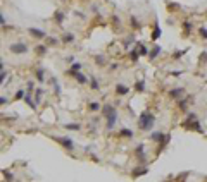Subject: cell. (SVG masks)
<instances>
[{
    "label": "cell",
    "mask_w": 207,
    "mask_h": 182,
    "mask_svg": "<svg viewBox=\"0 0 207 182\" xmlns=\"http://www.w3.org/2000/svg\"><path fill=\"white\" fill-rule=\"evenodd\" d=\"M181 127L186 129V131H195L198 134H204V129H202V126H200V122H198L197 115H195L193 112H190L188 115H186V119L181 122Z\"/></svg>",
    "instance_id": "6da1fadb"
},
{
    "label": "cell",
    "mask_w": 207,
    "mask_h": 182,
    "mask_svg": "<svg viewBox=\"0 0 207 182\" xmlns=\"http://www.w3.org/2000/svg\"><path fill=\"white\" fill-rule=\"evenodd\" d=\"M154 124H155V115L154 113H150L149 110L141 112V115L138 117V127H140L141 131H150L152 127H154Z\"/></svg>",
    "instance_id": "7a4b0ae2"
},
{
    "label": "cell",
    "mask_w": 207,
    "mask_h": 182,
    "mask_svg": "<svg viewBox=\"0 0 207 182\" xmlns=\"http://www.w3.org/2000/svg\"><path fill=\"white\" fill-rule=\"evenodd\" d=\"M9 50L12 53H16V55H24V53H28L30 50H28L26 43H21V41H18V43H10Z\"/></svg>",
    "instance_id": "3957f363"
},
{
    "label": "cell",
    "mask_w": 207,
    "mask_h": 182,
    "mask_svg": "<svg viewBox=\"0 0 207 182\" xmlns=\"http://www.w3.org/2000/svg\"><path fill=\"white\" fill-rule=\"evenodd\" d=\"M135 156H137V160L140 161L141 165L147 161V155H145V144H137V148H135Z\"/></svg>",
    "instance_id": "277c9868"
},
{
    "label": "cell",
    "mask_w": 207,
    "mask_h": 182,
    "mask_svg": "<svg viewBox=\"0 0 207 182\" xmlns=\"http://www.w3.org/2000/svg\"><path fill=\"white\" fill-rule=\"evenodd\" d=\"M116 124H117V110L116 112H112V113H109L105 117V127H107V131H112L116 127Z\"/></svg>",
    "instance_id": "5b68a950"
},
{
    "label": "cell",
    "mask_w": 207,
    "mask_h": 182,
    "mask_svg": "<svg viewBox=\"0 0 207 182\" xmlns=\"http://www.w3.org/2000/svg\"><path fill=\"white\" fill-rule=\"evenodd\" d=\"M57 141L61 143V146L64 148V150H67V151H73L74 150V141L71 138H67V136H64V138H57Z\"/></svg>",
    "instance_id": "8992f818"
},
{
    "label": "cell",
    "mask_w": 207,
    "mask_h": 182,
    "mask_svg": "<svg viewBox=\"0 0 207 182\" xmlns=\"http://www.w3.org/2000/svg\"><path fill=\"white\" fill-rule=\"evenodd\" d=\"M30 35L33 36V38H36V40H43V38H47V33H45L43 29H38V28H30Z\"/></svg>",
    "instance_id": "52a82bcc"
},
{
    "label": "cell",
    "mask_w": 207,
    "mask_h": 182,
    "mask_svg": "<svg viewBox=\"0 0 207 182\" xmlns=\"http://www.w3.org/2000/svg\"><path fill=\"white\" fill-rule=\"evenodd\" d=\"M74 76V79L78 81V84H86V82H90V78L88 76H85V74H81V70H78V72H69Z\"/></svg>",
    "instance_id": "ba28073f"
},
{
    "label": "cell",
    "mask_w": 207,
    "mask_h": 182,
    "mask_svg": "<svg viewBox=\"0 0 207 182\" xmlns=\"http://www.w3.org/2000/svg\"><path fill=\"white\" fill-rule=\"evenodd\" d=\"M169 141H171V134H168V132H166V138H164L162 141H161V143H157V146H159V148H157V151H155V153L159 155V153H161V151L164 150V148H166V146L169 144Z\"/></svg>",
    "instance_id": "9c48e42d"
},
{
    "label": "cell",
    "mask_w": 207,
    "mask_h": 182,
    "mask_svg": "<svg viewBox=\"0 0 207 182\" xmlns=\"http://www.w3.org/2000/svg\"><path fill=\"white\" fill-rule=\"evenodd\" d=\"M145 173H149V169H147V167H138V169L131 170V177L137 179V177H140V175H145Z\"/></svg>",
    "instance_id": "30bf717a"
},
{
    "label": "cell",
    "mask_w": 207,
    "mask_h": 182,
    "mask_svg": "<svg viewBox=\"0 0 207 182\" xmlns=\"http://www.w3.org/2000/svg\"><path fill=\"white\" fill-rule=\"evenodd\" d=\"M95 65H97V67H105L107 65V57L102 55V53L95 55Z\"/></svg>",
    "instance_id": "8fae6325"
},
{
    "label": "cell",
    "mask_w": 207,
    "mask_h": 182,
    "mask_svg": "<svg viewBox=\"0 0 207 182\" xmlns=\"http://www.w3.org/2000/svg\"><path fill=\"white\" fill-rule=\"evenodd\" d=\"M164 138H166V132H161V131H154V132L150 134V139L155 141V143H161Z\"/></svg>",
    "instance_id": "7c38bea8"
},
{
    "label": "cell",
    "mask_w": 207,
    "mask_h": 182,
    "mask_svg": "<svg viewBox=\"0 0 207 182\" xmlns=\"http://www.w3.org/2000/svg\"><path fill=\"white\" fill-rule=\"evenodd\" d=\"M183 93H185V89H183V88H173V89L169 91V96H171V98H174V100H178L180 96H183Z\"/></svg>",
    "instance_id": "4fadbf2b"
},
{
    "label": "cell",
    "mask_w": 207,
    "mask_h": 182,
    "mask_svg": "<svg viewBox=\"0 0 207 182\" xmlns=\"http://www.w3.org/2000/svg\"><path fill=\"white\" fill-rule=\"evenodd\" d=\"M61 41H62V43H74L76 36L73 35V33H64V35L61 36Z\"/></svg>",
    "instance_id": "5bb4252c"
},
{
    "label": "cell",
    "mask_w": 207,
    "mask_h": 182,
    "mask_svg": "<svg viewBox=\"0 0 207 182\" xmlns=\"http://www.w3.org/2000/svg\"><path fill=\"white\" fill-rule=\"evenodd\" d=\"M140 52H138V48L135 47V48H131V50H129V59H131V62L133 64H137L138 60H140Z\"/></svg>",
    "instance_id": "9a60e30c"
},
{
    "label": "cell",
    "mask_w": 207,
    "mask_h": 182,
    "mask_svg": "<svg viewBox=\"0 0 207 182\" xmlns=\"http://www.w3.org/2000/svg\"><path fill=\"white\" fill-rule=\"evenodd\" d=\"M35 78H36V81H38V82H43L45 81V69H43V67H36Z\"/></svg>",
    "instance_id": "2e32d148"
},
{
    "label": "cell",
    "mask_w": 207,
    "mask_h": 182,
    "mask_svg": "<svg viewBox=\"0 0 207 182\" xmlns=\"http://www.w3.org/2000/svg\"><path fill=\"white\" fill-rule=\"evenodd\" d=\"M128 91H129V88L126 86V84H117V86H116V95H119V96L128 95Z\"/></svg>",
    "instance_id": "e0dca14e"
},
{
    "label": "cell",
    "mask_w": 207,
    "mask_h": 182,
    "mask_svg": "<svg viewBox=\"0 0 207 182\" xmlns=\"http://www.w3.org/2000/svg\"><path fill=\"white\" fill-rule=\"evenodd\" d=\"M161 53H162V48L159 47V45H155V47L152 48V50H150V53H149V59H150V60H154L155 57H159Z\"/></svg>",
    "instance_id": "ac0fdd59"
},
{
    "label": "cell",
    "mask_w": 207,
    "mask_h": 182,
    "mask_svg": "<svg viewBox=\"0 0 207 182\" xmlns=\"http://www.w3.org/2000/svg\"><path fill=\"white\" fill-rule=\"evenodd\" d=\"M161 35H162V31H161V28H159V24H154V31H152V35H150V38H152V41H157V40L161 38Z\"/></svg>",
    "instance_id": "d6986e66"
},
{
    "label": "cell",
    "mask_w": 207,
    "mask_h": 182,
    "mask_svg": "<svg viewBox=\"0 0 207 182\" xmlns=\"http://www.w3.org/2000/svg\"><path fill=\"white\" fill-rule=\"evenodd\" d=\"M62 21H64V12H62V10H55V14H54V22L61 26Z\"/></svg>",
    "instance_id": "ffe728a7"
},
{
    "label": "cell",
    "mask_w": 207,
    "mask_h": 182,
    "mask_svg": "<svg viewBox=\"0 0 207 182\" xmlns=\"http://www.w3.org/2000/svg\"><path fill=\"white\" fill-rule=\"evenodd\" d=\"M50 82H52V86H54V93L57 96H61V84H59L57 78H50Z\"/></svg>",
    "instance_id": "44dd1931"
},
{
    "label": "cell",
    "mask_w": 207,
    "mask_h": 182,
    "mask_svg": "<svg viewBox=\"0 0 207 182\" xmlns=\"http://www.w3.org/2000/svg\"><path fill=\"white\" fill-rule=\"evenodd\" d=\"M117 136H119V138H129V139H131L133 136H135V132H133L131 129H121L117 132Z\"/></svg>",
    "instance_id": "7402d4cb"
},
{
    "label": "cell",
    "mask_w": 207,
    "mask_h": 182,
    "mask_svg": "<svg viewBox=\"0 0 207 182\" xmlns=\"http://www.w3.org/2000/svg\"><path fill=\"white\" fill-rule=\"evenodd\" d=\"M188 101H190V98H183V100L178 101V107H180L181 112H188Z\"/></svg>",
    "instance_id": "603a6c76"
},
{
    "label": "cell",
    "mask_w": 207,
    "mask_h": 182,
    "mask_svg": "<svg viewBox=\"0 0 207 182\" xmlns=\"http://www.w3.org/2000/svg\"><path fill=\"white\" fill-rule=\"evenodd\" d=\"M49 52V47H45V45H38V47H35V53L40 57H43L45 53Z\"/></svg>",
    "instance_id": "cb8c5ba5"
},
{
    "label": "cell",
    "mask_w": 207,
    "mask_h": 182,
    "mask_svg": "<svg viewBox=\"0 0 207 182\" xmlns=\"http://www.w3.org/2000/svg\"><path fill=\"white\" fill-rule=\"evenodd\" d=\"M90 88H92L93 91L100 89V84H98V81H97V78H95V76H90Z\"/></svg>",
    "instance_id": "d4e9b609"
},
{
    "label": "cell",
    "mask_w": 207,
    "mask_h": 182,
    "mask_svg": "<svg viewBox=\"0 0 207 182\" xmlns=\"http://www.w3.org/2000/svg\"><path fill=\"white\" fill-rule=\"evenodd\" d=\"M135 91H137V93H143V91H145V81H143V79L135 82Z\"/></svg>",
    "instance_id": "484cf974"
},
{
    "label": "cell",
    "mask_w": 207,
    "mask_h": 182,
    "mask_svg": "<svg viewBox=\"0 0 207 182\" xmlns=\"http://www.w3.org/2000/svg\"><path fill=\"white\" fill-rule=\"evenodd\" d=\"M137 48H138V52H140L141 57H145V55H149V53H150V52H149V48H147L143 43H140V41L137 43Z\"/></svg>",
    "instance_id": "4316f807"
},
{
    "label": "cell",
    "mask_w": 207,
    "mask_h": 182,
    "mask_svg": "<svg viewBox=\"0 0 207 182\" xmlns=\"http://www.w3.org/2000/svg\"><path fill=\"white\" fill-rule=\"evenodd\" d=\"M45 91L42 89V88H38V89H35V107H38L40 100H42V96H43Z\"/></svg>",
    "instance_id": "83f0119b"
},
{
    "label": "cell",
    "mask_w": 207,
    "mask_h": 182,
    "mask_svg": "<svg viewBox=\"0 0 207 182\" xmlns=\"http://www.w3.org/2000/svg\"><path fill=\"white\" fill-rule=\"evenodd\" d=\"M129 24H131L133 29H140V28H141L140 21H138V19L135 17V16H129Z\"/></svg>",
    "instance_id": "f1b7e54d"
},
{
    "label": "cell",
    "mask_w": 207,
    "mask_h": 182,
    "mask_svg": "<svg viewBox=\"0 0 207 182\" xmlns=\"http://www.w3.org/2000/svg\"><path fill=\"white\" fill-rule=\"evenodd\" d=\"M88 110L90 112H98V110H102V107H100L98 101H92V103L88 105Z\"/></svg>",
    "instance_id": "f546056e"
},
{
    "label": "cell",
    "mask_w": 207,
    "mask_h": 182,
    "mask_svg": "<svg viewBox=\"0 0 207 182\" xmlns=\"http://www.w3.org/2000/svg\"><path fill=\"white\" fill-rule=\"evenodd\" d=\"M64 129H67V131H79V129H81V126H79V124H64Z\"/></svg>",
    "instance_id": "4dcf8cb0"
},
{
    "label": "cell",
    "mask_w": 207,
    "mask_h": 182,
    "mask_svg": "<svg viewBox=\"0 0 207 182\" xmlns=\"http://www.w3.org/2000/svg\"><path fill=\"white\" fill-rule=\"evenodd\" d=\"M198 35H200V38H202V40H205V41H207V28L200 26V28H198Z\"/></svg>",
    "instance_id": "1f68e13d"
},
{
    "label": "cell",
    "mask_w": 207,
    "mask_h": 182,
    "mask_svg": "<svg viewBox=\"0 0 207 182\" xmlns=\"http://www.w3.org/2000/svg\"><path fill=\"white\" fill-rule=\"evenodd\" d=\"M78 70H81V64H79V62H73L69 72H78Z\"/></svg>",
    "instance_id": "d6a6232c"
},
{
    "label": "cell",
    "mask_w": 207,
    "mask_h": 182,
    "mask_svg": "<svg viewBox=\"0 0 207 182\" xmlns=\"http://www.w3.org/2000/svg\"><path fill=\"white\" fill-rule=\"evenodd\" d=\"M183 29H185L186 36H188L190 31H192V22H190V21H185V22H183Z\"/></svg>",
    "instance_id": "836d02e7"
},
{
    "label": "cell",
    "mask_w": 207,
    "mask_h": 182,
    "mask_svg": "<svg viewBox=\"0 0 207 182\" xmlns=\"http://www.w3.org/2000/svg\"><path fill=\"white\" fill-rule=\"evenodd\" d=\"M185 53H188V48H185V50H180V52H174V53H173V59H180V57H183Z\"/></svg>",
    "instance_id": "e575fe53"
},
{
    "label": "cell",
    "mask_w": 207,
    "mask_h": 182,
    "mask_svg": "<svg viewBox=\"0 0 207 182\" xmlns=\"http://www.w3.org/2000/svg\"><path fill=\"white\" fill-rule=\"evenodd\" d=\"M131 43H135V36H133V35H129L128 38H126V41H124V48H128Z\"/></svg>",
    "instance_id": "d590c367"
},
{
    "label": "cell",
    "mask_w": 207,
    "mask_h": 182,
    "mask_svg": "<svg viewBox=\"0 0 207 182\" xmlns=\"http://www.w3.org/2000/svg\"><path fill=\"white\" fill-rule=\"evenodd\" d=\"M24 96H26V91H24V89H19L18 93H16V100H22Z\"/></svg>",
    "instance_id": "8d00e7d4"
},
{
    "label": "cell",
    "mask_w": 207,
    "mask_h": 182,
    "mask_svg": "<svg viewBox=\"0 0 207 182\" xmlns=\"http://www.w3.org/2000/svg\"><path fill=\"white\" fill-rule=\"evenodd\" d=\"M168 7H169L168 10H178V9H180V4H176V2H174V4H171V2H169Z\"/></svg>",
    "instance_id": "74e56055"
},
{
    "label": "cell",
    "mask_w": 207,
    "mask_h": 182,
    "mask_svg": "<svg viewBox=\"0 0 207 182\" xmlns=\"http://www.w3.org/2000/svg\"><path fill=\"white\" fill-rule=\"evenodd\" d=\"M4 179H7V180H12V173L9 172V170H4Z\"/></svg>",
    "instance_id": "f35d334b"
},
{
    "label": "cell",
    "mask_w": 207,
    "mask_h": 182,
    "mask_svg": "<svg viewBox=\"0 0 207 182\" xmlns=\"http://www.w3.org/2000/svg\"><path fill=\"white\" fill-rule=\"evenodd\" d=\"M57 45L59 43V40H55V38H49V36H47V45Z\"/></svg>",
    "instance_id": "ab89813d"
},
{
    "label": "cell",
    "mask_w": 207,
    "mask_h": 182,
    "mask_svg": "<svg viewBox=\"0 0 207 182\" xmlns=\"http://www.w3.org/2000/svg\"><path fill=\"white\" fill-rule=\"evenodd\" d=\"M198 60H204V62H207V52H204L202 55L198 57Z\"/></svg>",
    "instance_id": "60d3db41"
},
{
    "label": "cell",
    "mask_w": 207,
    "mask_h": 182,
    "mask_svg": "<svg viewBox=\"0 0 207 182\" xmlns=\"http://www.w3.org/2000/svg\"><path fill=\"white\" fill-rule=\"evenodd\" d=\"M0 103H2V105H9V100H7L5 96H2V98H0Z\"/></svg>",
    "instance_id": "b9f144b4"
},
{
    "label": "cell",
    "mask_w": 207,
    "mask_h": 182,
    "mask_svg": "<svg viewBox=\"0 0 207 182\" xmlns=\"http://www.w3.org/2000/svg\"><path fill=\"white\" fill-rule=\"evenodd\" d=\"M33 88H35V82H33V81H28V89L33 91Z\"/></svg>",
    "instance_id": "7bdbcfd3"
},
{
    "label": "cell",
    "mask_w": 207,
    "mask_h": 182,
    "mask_svg": "<svg viewBox=\"0 0 207 182\" xmlns=\"http://www.w3.org/2000/svg\"><path fill=\"white\" fill-rule=\"evenodd\" d=\"M0 21H2V26L7 24V22H5V16H4V14H0Z\"/></svg>",
    "instance_id": "ee69618b"
},
{
    "label": "cell",
    "mask_w": 207,
    "mask_h": 182,
    "mask_svg": "<svg viewBox=\"0 0 207 182\" xmlns=\"http://www.w3.org/2000/svg\"><path fill=\"white\" fill-rule=\"evenodd\" d=\"M66 60L69 62V64H73V62H74V57H73V55H69V57H66Z\"/></svg>",
    "instance_id": "f6af8a7d"
},
{
    "label": "cell",
    "mask_w": 207,
    "mask_h": 182,
    "mask_svg": "<svg viewBox=\"0 0 207 182\" xmlns=\"http://www.w3.org/2000/svg\"><path fill=\"white\" fill-rule=\"evenodd\" d=\"M183 74V70H174V72H171V76H181Z\"/></svg>",
    "instance_id": "bcb514c9"
},
{
    "label": "cell",
    "mask_w": 207,
    "mask_h": 182,
    "mask_svg": "<svg viewBox=\"0 0 207 182\" xmlns=\"http://www.w3.org/2000/svg\"><path fill=\"white\" fill-rule=\"evenodd\" d=\"M112 21H114L116 24H117V26H119V24H121V19H119V17H116V16H114V17H112Z\"/></svg>",
    "instance_id": "7dc6e473"
},
{
    "label": "cell",
    "mask_w": 207,
    "mask_h": 182,
    "mask_svg": "<svg viewBox=\"0 0 207 182\" xmlns=\"http://www.w3.org/2000/svg\"><path fill=\"white\" fill-rule=\"evenodd\" d=\"M74 16H78V17H81V19H85V14H81V12H76V10H74Z\"/></svg>",
    "instance_id": "c3c4849f"
},
{
    "label": "cell",
    "mask_w": 207,
    "mask_h": 182,
    "mask_svg": "<svg viewBox=\"0 0 207 182\" xmlns=\"http://www.w3.org/2000/svg\"><path fill=\"white\" fill-rule=\"evenodd\" d=\"M117 67H119L117 64H112V65H110V70H116V69H117Z\"/></svg>",
    "instance_id": "681fc988"
}]
</instances>
